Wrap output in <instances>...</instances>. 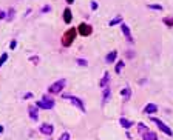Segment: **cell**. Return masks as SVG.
I'll list each match as a JSON object with an SVG mask.
<instances>
[{"instance_id": "1", "label": "cell", "mask_w": 173, "mask_h": 140, "mask_svg": "<svg viewBox=\"0 0 173 140\" xmlns=\"http://www.w3.org/2000/svg\"><path fill=\"white\" fill-rule=\"evenodd\" d=\"M76 36H77V29H76V28H68V29L62 34V39H60L62 46H65V48L71 46V43L74 42Z\"/></svg>"}, {"instance_id": "2", "label": "cell", "mask_w": 173, "mask_h": 140, "mask_svg": "<svg viewBox=\"0 0 173 140\" xmlns=\"http://www.w3.org/2000/svg\"><path fill=\"white\" fill-rule=\"evenodd\" d=\"M65 85H67V80H65V79L57 80V82H54L51 86H48V93H50V94H59V93H62V89L65 88Z\"/></svg>"}, {"instance_id": "3", "label": "cell", "mask_w": 173, "mask_h": 140, "mask_svg": "<svg viewBox=\"0 0 173 140\" xmlns=\"http://www.w3.org/2000/svg\"><path fill=\"white\" fill-rule=\"evenodd\" d=\"M36 106L40 108V109H53L54 108V100L51 99V97H48V95H43L42 100H39L36 103Z\"/></svg>"}, {"instance_id": "4", "label": "cell", "mask_w": 173, "mask_h": 140, "mask_svg": "<svg viewBox=\"0 0 173 140\" xmlns=\"http://www.w3.org/2000/svg\"><path fill=\"white\" fill-rule=\"evenodd\" d=\"M151 122H153V123H156V126H158V128L161 129V132H164L165 136H173V131H172V129H170L169 126L165 125L164 122H161L159 118H155V117H153V118H151Z\"/></svg>"}, {"instance_id": "5", "label": "cell", "mask_w": 173, "mask_h": 140, "mask_svg": "<svg viewBox=\"0 0 173 140\" xmlns=\"http://www.w3.org/2000/svg\"><path fill=\"white\" fill-rule=\"evenodd\" d=\"M63 99H68L76 108H79V109L82 111V112H85V106H84L82 99H79V97H74V95H63Z\"/></svg>"}, {"instance_id": "6", "label": "cell", "mask_w": 173, "mask_h": 140, "mask_svg": "<svg viewBox=\"0 0 173 140\" xmlns=\"http://www.w3.org/2000/svg\"><path fill=\"white\" fill-rule=\"evenodd\" d=\"M91 32H93V28H91V25H88V23H80V25H79L77 34H80L82 37H88Z\"/></svg>"}, {"instance_id": "7", "label": "cell", "mask_w": 173, "mask_h": 140, "mask_svg": "<svg viewBox=\"0 0 173 140\" xmlns=\"http://www.w3.org/2000/svg\"><path fill=\"white\" fill-rule=\"evenodd\" d=\"M39 131L43 134V136H51L53 131H54V128L51 123H42V125L39 126Z\"/></svg>"}, {"instance_id": "8", "label": "cell", "mask_w": 173, "mask_h": 140, "mask_svg": "<svg viewBox=\"0 0 173 140\" xmlns=\"http://www.w3.org/2000/svg\"><path fill=\"white\" fill-rule=\"evenodd\" d=\"M39 108H37L36 105H30L28 106V114H30V117H31V120L32 122H37L39 120Z\"/></svg>"}, {"instance_id": "9", "label": "cell", "mask_w": 173, "mask_h": 140, "mask_svg": "<svg viewBox=\"0 0 173 140\" xmlns=\"http://www.w3.org/2000/svg\"><path fill=\"white\" fill-rule=\"evenodd\" d=\"M121 31H122L124 37H125V39H127V40H128L130 43H132V42H133V37H132V31H130V28H128V26H127L125 23H124V22L121 23Z\"/></svg>"}, {"instance_id": "10", "label": "cell", "mask_w": 173, "mask_h": 140, "mask_svg": "<svg viewBox=\"0 0 173 140\" xmlns=\"http://www.w3.org/2000/svg\"><path fill=\"white\" fill-rule=\"evenodd\" d=\"M99 86H101V88H107V86H110V72H104V77L99 80Z\"/></svg>"}, {"instance_id": "11", "label": "cell", "mask_w": 173, "mask_h": 140, "mask_svg": "<svg viewBox=\"0 0 173 140\" xmlns=\"http://www.w3.org/2000/svg\"><path fill=\"white\" fill-rule=\"evenodd\" d=\"M116 57H117V51H116V49H113L111 52H108V54H107V57H105V63H115V62H116Z\"/></svg>"}, {"instance_id": "12", "label": "cell", "mask_w": 173, "mask_h": 140, "mask_svg": "<svg viewBox=\"0 0 173 140\" xmlns=\"http://www.w3.org/2000/svg\"><path fill=\"white\" fill-rule=\"evenodd\" d=\"M158 111V106H156L155 103H148L144 106V112L145 114H155V112Z\"/></svg>"}, {"instance_id": "13", "label": "cell", "mask_w": 173, "mask_h": 140, "mask_svg": "<svg viewBox=\"0 0 173 140\" xmlns=\"http://www.w3.org/2000/svg\"><path fill=\"white\" fill-rule=\"evenodd\" d=\"M71 19H73L71 9H70V8H65V9H63V22H65V23H71Z\"/></svg>"}, {"instance_id": "14", "label": "cell", "mask_w": 173, "mask_h": 140, "mask_svg": "<svg viewBox=\"0 0 173 140\" xmlns=\"http://www.w3.org/2000/svg\"><path fill=\"white\" fill-rule=\"evenodd\" d=\"M119 123H121V126L125 128V129H130V128L133 126V122L128 120V118H125V117H121V118H119Z\"/></svg>"}, {"instance_id": "15", "label": "cell", "mask_w": 173, "mask_h": 140, "mask_svg": "<svg viewBox=\"0 0 173 140\" xmlns=\"http://www.w3.org/2000/svg\"><path fill=\"white\" fill-rule=\"evenodd\" d=\"M102 89H104V94H102V97H104V99H102V103L105 105L107 102L111 99V89L108 88V86H107V88H102Z\"/></svg>"}, {"instance_id": "16", "label": "cell", "mask_w": 173, "mask_h": 140, "mask_svg": "<svg viewBox=\"0 0 173 140\" xmlns=\"http://www.w3.org/2000/svg\"><path fill=\"white\" fill-rule=\"evenodd\" d=\"M142 140H158V136H156V132H153V131H147L142 136Z\"/></svg>"}, {"instance_id": "17", "label": "cell", "mask_w": 173, "mask_h": 140, "mask_svg": "<svg viewBox=\"0 0 173 140\" xmlns=\"http://www.w3.org/2000/svg\"><path fill=\"white\" fill-rule=\"evenodd\" d=\"M121 95L124 97V100H130V97H132V89H130V88L121 89Z\"/></svg>"}, {"instance_id": "18", "label": "cell", "mask_w": 173, "mask_h": 140, "mask_svg": "<svg viewBox=\"0 0 173 140\" xmlns=\"http://www.w3.org/2000/svg\"><path fill=\"white\" fill-rule=\"evenodd\" d=\"M147 131H148V128L145 126L144 123H141V122H139V123H138V132L141 134V136H144V134L147 132Z\"/></svg>"}, {"instance_id": "19", "label": "cell", "mask_w": 173, "mask_h": 140, "mask_svg": "<svg viewBox=\"0 0 173 140\" xmlns=\"http://www.w3.org/2000/svg\"><path fill=\"white\" fill-rule=\"evenodd\" d=\"M121 23H122V15H116L113 20H110V23H108V25L115 26V25H121Z\"/></svg>"}, {"instance_id": "20", "label": "cell", "mask_w": 173, "mask_h": 140, "mask_svg": "<svg viewBox=\"0 0 173 140\" xmlns=\"http://www.w3.org/2000/svg\"><path fill=\"white\" fill-rule=\"evenodd\" d=\"M125 66V63H124V60H121V62H117L116 63V66H115V71H116V74H121V71H122V68Z\"/></svg>"}, {"instance_id": "21", "label": "cell", "mask_w": 173, "mask_h": 140, "mask_svg": "<svg viewBox=\"0 0 173 140\" xmlns=\"http://www.w3.org/2000/svg\"><path fill=\"white\" fill-rule=\"evenodd\" d=\"M162 23L167 25V26H173V15H170V17H164L162 19Z\"/></svg>"}, {"instance_id": "22", "label": "cell", "mask_w": 173, "mask_h": 140, "mask_svg": "<svg viewBox=\"0 0 173 140\" xmlns=\"http://www.w3.org/2000/svg\"><path fill=\"white\" fill-rule=\"evenodd\" d=\"M6 60H8V54H6V52H3L2 56H0V66H3Z\"/></svg>"}, {"instance_id": "23", "label": "cell", "mask_w": 173, "mask_h": 140, "mask_svg": "<svg viewBox=\"0 0 173 140\" xmlns=\"http://www.w3.org/2000/svg\"><path fill=\"white\" fill-rule=\"evenodd\" d=\"M14 13H15V11H14L13 8H11V9L8 11V15H6V20H8V22H11V20H13V19H14V15H15Z\"/></svg>"}, {"instance_id": "24", "label": "cell", "mask_w": 173, "mask_h": 140, "mask_svg": "<svg viewBox=\"0 0 173 140\" xmlns=\"http://www.w3.org/2000/svg\"><path fill=\"white\" fill-rule=\"evenodd\" d=\"M148 9H155V11H162V5H148Z\"/></svg>"}, {"instance_id": "25", "label": "cell", "mask_w": 173, "mask_h": 140, "mask_svg": "<svg viewBox=\"0 0 173 140\" xmlns=\"http://www.w3.org/2000/svg\"><path fill=\"white\" fill-rule=\"evenodd\" d=\"M50 11H51V6H50V5H45V6L40 9V13L42 14H46V13H50Z\"/></svg>"}, {"instance_id": "26", "label": "cell", "mask_w": 173, "mask_h": 140, "mask_svg": "<svg viewBox=\"0 0 173 140\" xmlns=\"http://www.w3.org/2000/svg\"><path fill=\"white\" fill-rule=\"evenodd\" d=\"M76 62H77V65H80V66H86V65H88V62H86L85 59H77Z\"/></svg>"}, {"instance_id": "27", "label": "cell", "mask_w": 173, "mask_h": 140, "mask_svg": "<svg viewBox=\"0 0 173 140\" xmlns=\"http://www.w3.org/2000/svg\"><path fill=\"white\" fill-rule=\"evenodd\" d=\"M57 140H70V132H63L60 137H59Z\"/></svg>"}, {"instance_id": "28", "label": "cell", "mask_w": 173, "mask_h": 140, "mask_svg": "<svg viewBox=\"0 0 173 140\" xmlns=\"http://www.w3.org/2000/svg\"><path fill=\"white\" fill-rule=\"evenodd\" d=\"M30 60H31L32 63H34V65H37V63H39V60H40V59H39V56H32V57H30Z\"/></svg>"}, {"instance_id": "29", "label": "cell", "mask_w": 173, "mask_h": 140, "mask_svg": "<svg viewBox=\"0 0 173 140\" xmlns=\"http://www.w3.org/2000/svg\"><path fill=\"white\" fill-rule=\"evenodd\" d=\"M125 56H127V59H133L134 57V51H127Z\"/></svg>"}, {"instance_id": "30", "label": "cell", "mask_w": 173, "mask_h": 140, "mask_svg": "<svg viewBox=\"0 0 173 140\" xmlns=\"http://www.w3.org/2000/svg\"><path fill=\"white\" fill-rule=\"evenodd\" d=\"M3 19H6V13L0 9V20H3Z\"/></svg>"}, {"instance_id": "31", "label": "cell", "mask_w": 173, "mask_h": 140, "mask_svg": "<svg viewBox=\"0 0 173 140\" xmlns=\"http://www.w3.org/2000/svg\"><path fill=\"white\" fill-rule=\"evenodd\" d=\"M23 99H25V100H28V99H32V93H26V94L23 95Z\"/></svg>"}, {"instance_id": "32", "label": "cell", "mask_w": 173, "mask_h": 140, "mask_svg": "<svg viewBox=\"0 0 173 140\" xmlns=\"http://www.w3.org/2000/svg\"><path fill=\"white\" fill-rule=\"evenodd\" d=\"M15 46H17V42H15V40H13V42L9 43V48H11V49H14Z\"/></svg>"}, {"instance_id": "33", "label": "cell", "mask_w": 173, "mask_h": 140, "mask_svg": "<svg viewBox=\"0 0 173 140\" xmlns=\"http://www.w3.org/2000/svg\"><path fill=\"white\" fill-rule=\"evenodd\" d=\"M91 9H93V11L97 9V3H96V2H91Z\"/></svg>"}, {"instance_id": "34", "label": "cell", "mask_w": 173, "mask_h": 140, "mask_svg": "<svg viewBox=\"0 0 173 140\" xmlns=\"http://www.w3.org/2000/svg\"><path fill=\"white\" fill-rule=\"evenodd\" d=\"M65 2H67L68 5H71V3H74V0H65Z\"/></svg>"}, {"instance_id": "35", "label": "cell", "mask_w": 173, "mask_h": 140, "mask_svg": "<svg viewBox=\"0 0 173 140\" xmlns=\"http://www.w3.org/2000/svg\"><path fill=\"white\" fill-rule=\"evenodd\" d=\"M0 132H3V126L2 125H0Z\"/></svg>"}]
</instances>
